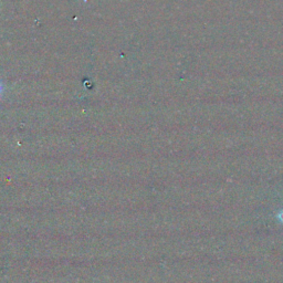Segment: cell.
Here are the masks:
<instances>
[{"label": "cell", "instance_id": "6da1fadb", "mask_svg": "<svg viewBox=\"0 0 283 283\" xmlns=\"http://www.w3.org/2000/svg\"><path fill=\"white\" fill-rule=\"evenodd\" d=\"M278 218H279L280 220L283 222V210H282V211H280V213L278 215Z\"/></svg>", "mask_w": 283, "mask_h": 283}, {"label": "cell", "instance_id": "7a4b0ae2", "mask_svg": "<svg viewBox=\"0 0 283 283\" xmlns=\"http://www.w3.org/2000/svg\"><path fill=\"white\" fill-rule=\"evenodd\" d=\"M3 91H4V86H3V84H2V82H0V95H2V93H3Z\"/></svg>", "mask_w": 283, "mask_h": 283}]
</instances>
